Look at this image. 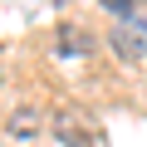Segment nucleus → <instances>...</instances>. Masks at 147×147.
Returning a JSON list of instances; mask_svg holds the SVG:
<instances>
[{"label":"nucleus","instance_id":"obj_1","mask_svg":"<svg viewBox=\"0 0 147 147\" xmlns=\"http://www.w3.org/2000/svg\"><path fill=\"white\" fill-rule=\"evenodd\" d=\"M54 137H59L64 147H88V142H93V127L84 123L79 108H59V113H54Z\"/></svg>","mask_w":147,"mask_h":147},{"label":"nucleus","instance_id":"obj_2","mask_svg":"<svg viewBox=\"0 0 147 147\" xmlns=\"http://www.w3.org/2000/svg\"><path fill=\"white\" fill-rule=\"evenodd\" d=\"M108 44H113V54H118L123 64H137V59L147 54L142 25H118V30H108Z\"/></svg>","mask_w":147,"mask_h":147},{"label":"nucleus","instance_id":"obj_3","mask_svg":"<svg viewBox=\"0 0 147 147\" xmlns=\"http://www.w3.org/2000/svg\"><path fill=\"white\" fill-rule=\"evenodd\" d=\"M88 49H93V34L79 30V25H64L54 34V54H88Z\"/></svg>","mask_w":147,"mask_h":147},{"label":"nucleus","instance_id":"obj_4","mask_svg":"<svg viewBox=\"0 0 147 147\" xmlns=\"http://www.w3.org/2000/svg\"><path fill=\"white\" fill-rule=\"evenodd\" d=\"M34 132H39L34 108H15V113H10V137H34Z\"/></svg>","mask_w":147,"mask_h":147},{"label":"nucleus","instance_id":"obj_5","mask_svg":"<svg viewBox=\"0 0 147 147\" xmlns=\"http://www.w3.org/2000/svg\"><path fill=\"white\" fill-rule=\"evenodd\" d=\"M103 5H108V10H118V15H127V10H132L127 0H103Z\"/></svg>","mask_w":147,"mask_h":147}]
</instances>
